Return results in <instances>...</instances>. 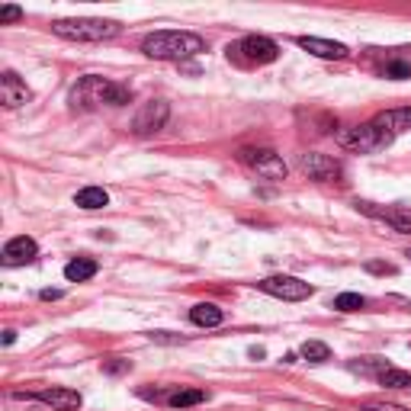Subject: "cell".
<instances>
[{"label":"cell","instance_id":"6da1fadb","mask_svg":"<svg viewBox=\"0 0 411 411\" xmlns=\"http://www.w3.org/2000/svg\"><path fill=\"white\" fill-rule=\"evenodd\" d=\"M142 52L158 61H187L193 55L206 52V39L196 33H180V29H164V33L145 35Z\"/></svg>","mask_w":411,"mask_h":411},{"label":"cell","instance_id":"7a4b0ae2","mask_svg":"<svg viewBox=\"0 0 411 411\" xmlns=\"http://www.w3.org/2000/svg\"><path fill=\"white\" fill-rule=\"evenodd\" d=\"M132 100V90L126 84L106 81V77L87 75L71 90V106L75 109H97V106H126Z\"/></svg>","mask_w":411,"mask_h":411},{"label":"cell","instance_id":"3957f363","mask_svg":"<svg viewBox=\"0 0 411 411\" xmlns=\"http://www.w3.org/2000/svg\"><path fill=\"white\" fill-rule=\"evenodd\" d=\"M119 23L116 20H55L52 33L71 42H106L119 35Z\"/></svg>","mask_w":411,"mask_h":411},{"label":"cell","instance_id":"277c9868","mask_svg":"<svg viewBox=\"0 0 411 411\" xmlns=\"http://www.w3.org/2000/svg\"><path fill=\"white\" fill-rule=\"evenodd\" d=\"M337 145L347 151H360V155H373V151H383L392 145V138L395 135L385 132V128H379L376 122H366V126H354V128H341V132L334 135Z\"/></svg>","mask_w":411,"mask_h":411},{"label":"cell","instance_id":"5b68a950","mask_svg":"<svg viewBox=\"0 0 411 411\" xmlns=\"http://www.w3.org/2000/svg\"><path fill=\"white\" fill-rule=\"evenodd\" d=\"M238 161L254 170L257 177H263V180H286V174H290L286 161L273 148H241Z\"/></svg>","mask_w":411,"mask_h":411},{"label":"cell","instance_id":"8992f818","mask_svg":"<svg viewBox=\"0 0 411 411\" xmlns=\"http://www.w3.org/2000/svg\"><path fill=\"white\" fill-rule=\"evenodd\" d=\"M280 55V45L267 35H244L241 42L229 45V58L241 61V65H270V61H277Z\"/></svg>","mask_w":411,"mask_h":411},{"label":"cell","instance_id":"52a82bcc","mask_svg":"<svg viewBox=\"0 0 411 411\" xmlns=\"http://www.w3.org/2000/svg\"><path fill=\"white\" fill-rule=\"evenodd\" d=\"M257 290L283 299V302H302V299H309L312 292H315L305 280H299V277H267V280L257 283Z\"/></svg>","mask_w":411,"mask_h":411},{"label":"cell","instance_id":"ba28073f","mask_svg":"<svg viewBox=\"0 0 411 411\" xmlns=\"http://www.w3.org/2000/svg\"><path fill=\"white\" fill-rule=\"evenodd\" d=\"M168 116H170L168 103H164V100H148L142 109H138V113H135L132 128L138 135H151V132H158V128L168 122Z\"/></svg>","mask_w":411,"mask_h":411},{"label":"cell","instance_id":"9c48e42d","mask_svg":"<svg viewBox=\"0 0 411 411\" xmlns=\"http://www.w3.org/2000/svg\"><path fill=\"white\" fill-rule=\"evenodd\" d=\"M23 398H29V402H42V405H48V408H55V411H77L84 405V398H81V392H75V389H61V385H52V389H42V392H33V395H23Z\"/></svg>","mask_w":411,"mask_h":411},{"label":"cell","instance_id":"30bf717a","mask_svg":"<svg viewBox=\"0 0 411 411\" xmlns=\"http://www.w3.org/2000/svg\"><path fill=\"white\" fill-rule=\"evenodd\" d=\"M357 209L366 212V216L379 219V222L392 225L395 231H411V209H398V206H376V202H366V199H357Z\"/></svg>","mask_w":411,"mask_h":411},{"label":"cell","instance_id":"8fae6325","mask_svg":"<svg viewBox=\"0 0 411 411\" xmlns=\"http://www.w3.org/2000/svg\"><path fill=\"white\" fill-rule=\"evenodd\" d=\"M299 168H302L312 180H322V183H331L341 177V164L328 155H318V151H309V155L299 158Z\"/></svg>","mask_w":411,"mask_h":411},{"label":"cell","instance_id":"7c38bea8","mask_svg":"<svg viewBox=\"0 0 411 411\" xmlns=\"http://www.w3.org/2000/svg\"><path fill=\"white\" fill-rule=\"evenodd\" d=\"M35 254H39V244H35L33 238H26V235L10 238L7 248H4V267H23V263L35 261Z\"/></svg>","mask_w":411,"mask_h":411},{"label":"cell","instance_id":"4fadbf2b","mask_svg":"<svg viewBox=\"0 0 411 411\" xmlns=\"http://www.w3.org/2000/svg\"><path fill=\"white\" fill-rule=\"evenodd\" d=\"M29 97H33L29 87L13 71H4V75H0V100H4L7 109H16V106H23V103H29Z\"/></svg>","mask_w":411,"mask_h":411},{"label":"cell","instance_id":"5bb4252c","mask_svg":"<svg viewBox=\"0 0 411 411\" xmlns=\"http://www.w3.org/2000/svg\"><path fill=\"white\" fill-rule=\"evenodd\" d=\"M299 48H305V52L318 55V58H328V61H341L347 58V45H341V42H331V39H318V35H299Z\"/></svg>","mask_w":411,"mask_h":411},{"label":"cell","instance_id":"9a60e30c","mask_svg":"<svg viewBox=\"0 0 411 411\" xmlns=\"http://www.w3.org/2000/svg\"><path fill=\"white\" fill-rule=\"evenodd\" d=\"M379 128H385V132H405V128H411V106H405V109H385V113H379L376 119Z\"/></svg>","mask_w":411,"mask_h":411},{"label":"cell","instance_id":"2e32d148","mask_svg":"<svg viewBox=\"0 0 411 411\" xmlns=\"http://www.w3.org/2000/svg\"><path fill=\"white\" fill-rule=\"evenodd\" d=\"M222 318H225V312L219 309L216 302H199L190 312V322L199 324V328H216V324H222Z\"/></svg>","mask_w":411,"mask_h":411},{"label":"cell","instance_id":"e0dca14e","mask_svg":"<svg viewBox=\"0 0 411 411\" xmlns=\"http://www.w3.org/2000/svg\"><path fill=\"white\" fill-rule=\"evenodd\" d=\"M75 202L81 206V209L94 212V209H103V206H106V202H109V193H106L103 187H84V190H77Z\"/></svg>","mask_w":411,"mask_h":411},{"label":"cell","instance_id":"ac0fdd59","mask_svg":"<svg viewBox=\"0 0 411 411\" xmlns=\"http://www.w3.org/2000/svg\"><path fill=\"white\" fill-rule=\"evenodd\" d=\"M97 273V261H90V257H77V261H71L65 267V277L71 280V283H84V280H90Z\"/></svg>","mask_w":411,"mask_h":411},{"label":"cell","instance_id":"d6986e66","mask_svg":"<svg viewBox=\"0 0 411 411\" xmlns=\"http://www.w3.org/2000/svg\"><path fill=\"white\" fill-rule=\"evenodd\" d=\"M168 402L174 405V408H193V405L206 402V392L202 389H177L168 395Z\"/></svg>","mask_w":411,"mask_h":411},{"label":"cell","instance_id":"ffe728a7","mask_svg":"<svg viewBox=\"0 0 411 411\" xmlns=\"http://www.w3.org/2000/svg\"><path fill=\"white\" fill-rule=\"evenodd\" d=\"M302 357L309 360V363H324V360H331V347L322 344V341H305Z\"/></svg>","mask_w":411,"mask_h":411},{"label":"cell","instance_id":"44dd1931","mask_svg":"<svg viewBox=\"0 0 411 411\" xmlns=\"http://www.w3.org/2000/svg\"><path fill=\"white\" fill-rule=\"evenodd\" d=\"M379 385H385V389H411V373H405V370H385L383 376H379Z\"/></svg>","mask_w":411,"mask_h":411},{"label":"cell","instance_id":"7402d4cb","mask_svg":"<svg viewBox=\"0 0 411 411\" xmlns=\"http://www.w3.org/2000/svg\"><path fill=\"white\" fill-rule=\"evenodd\" d=\"M366 305V299L360 296V292H341V296L334 299V309L337 312H360Z\"/></svg>","mask_w":411,"mask_h":411},{"label":"cell","instance_id":"603a6c76","mask_svg":"<svg viewBox=\"0 0 411 411\" xmlns=\"http://www.w3.org/2000/svg\"><path fill=\"white\" fill-rule=\"evenodd\" d=\"M383 75L392 77V81H405V77H411V65L408 61H389V65L383 67Z\"/></svg>","mask_w":411,"mask_h":411},{"label":"cell","instance_id":"cb8c5ba5","mask_svg":"<svg viewBox=\"0 0 411 411\" xmlns=\"http://www.w3.org/2000/svg\"><path fill=\"white\" fill-rule=\"evenodd\" d=\"M363 411H408L405 405H395V402H383V398H366L363 405H360Z\"/></svg>","mask_w":411,"mask_h":411},{"label":"cell","instance_id":"d4e9b609","mask_svg":"<svg viewBox=\"0 0 411 411\" xmlns=\"http://www.w3.org/2000/svg\"><path fill=\"white\" fill-rule=\"evenodd\" d=\"M23 20V10L13 7V4H7V7H0V23H16Z\"/></svg>","mask_w":411,"mask_h":411},{"label":"cell","instance_id":"484cf974","mask_svg":"<svg viewBox=\"0 0 411 411\" xmlns=\"http://www.w3.org/2000/svg\"><path fill=\"white\" fill-rule=\"evenodd\" d=\"M366 270H370V273H395L392 263H379V261H370V263H366Z\"/></svg>","mask_w":411,"mask_h":411},{"label":"cell","instance_id":"4316f807","mask_svg":"<svg viewBox=\"0 0 411 411\" xmlns=\"http://www.w3.org/2000/svg\"><path fill=\"white\" fill-rule=\"evenodd\" d=\"M132 370V363H126V360H113V363H106V373H126Z\"/></svg>","mask_w":411,"mask_h":411},{"label":"cell","instance_id":"83f0119b","mask_svg":"<svg viewBox=\"0 0 411 411\" xmlns=\"http://www.w3.org/2000/svg\"><path fill=\"white\" fill-rule=\"evenodd\" d=\"M151 341H161V344H177L180 337H168L164 331H158V334H151Z\"/></svg>","mask_w":411,"mask_h":411},{"label":"cell","instance_id":"f1b7e54d","mask_svg":"<svg viewBox=\"0 0 411 411\" xmlns=\"http://www.w3.org/2000/svg\"><path fill=\"white\" fill-rule=\"evenodd\" d=\"M42 299H45V302L48 299H61V290H42Z\"/></svg>","mask_w":411,"mask_h":411},{"label":"cell","instance_id":"f546056e","mask_svg":"<svg viewBox=\"0 0 411 411\" xmlns=\"http://www.w3.org/2000/svg\"><path fill=\"white\" fill-rule=\"evenodd\" d=\"M13 341H16V331H4V344H13Z\"/></svg>","mask_w":411,"mask_h":411},{"label":"cell","instance_id":"4dcf8cb0","mask_svg":"<svg viewBox=\"0 0 411 411\" xmlns=\"http://www.w3.org/2000/svg\"><path fill=\"white\" fill-rule=\"evenodd\" d=\"M408 257H411V251H408Z\"/></svg>","mask_w":411,"mask_h":411}]
</instances>
